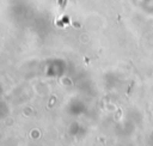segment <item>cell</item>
<instances>
[{
    "label": "cell",
    "instance_id": "1",
    "mask_svg": "<svg viewBox=\"0 0 153 146\" xmlns=\"http://www.w3.org/2000/svg\"><path fill=\"white\" fill-rule=\"evenodd\" d=\"M66 1H67V0H59V5H60L61 7H65V5H66Z\"/></svg>",
    "mask_w": 153,
    "mask_h": 146
}]
</instances>
